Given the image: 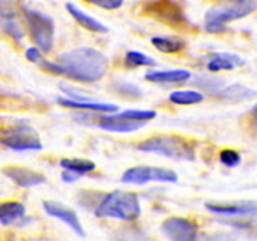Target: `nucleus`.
Wrapping results in <instances>:
<instances>
[{
  "label": "nucleus",
  "instance_id": "obj_1",
  "mask_svg": "<svg viewBox=\"0 0 257 241\" xmlns=\"http://www.w3.org/2000/svg\"><path fill=\"white\" fill-rule=\"evenodd\" d=\"M57 65L62 67V76L80 83H96L107 73L109 60L96 49L77 47L59 56Z\"/></svg>",
  "mask_w": 257,
  "mask_h": 241
},
{
  "label": "nucleus",
  "instance_id": "obj_2",
  "mask_svg": "<svg viewBox=\"0 0 257 241\" xmlns=\"http://www.w3.org/2000/svg\"><path fill=\"white\" fill-rule=\"evenodd\" d=\"M142 214L140 200L136 193L116 190L106 194L97 204L94 215L99 218H117L121 221H135Z\"/></svg>",
  "mask_w": 257,
  "mask_h": 241
},
{
  "label": "nucleus",
  "instance_id": "obj_3",
  "mask_svg": "<svg viewBox=\"0 0 257 241\" xmlns=\"http://www.w3.org/2000/svg\"><path fill=\"white\" fill-rule=\"evenodd\" d=\"M138 150L179 161H193L196 157L192 143L180 136H155L139 143Z\"/></svg>",
  "mask_w": 257,
  "mask_h": 241
},
{
  "label": "nucleus",
  "instance_id": "obj_4",
  "mask_svg": "<svg viewBox=\"0 0 257 241\" xmlns=\"http://www.w3.org/2000/svg\"><path fill=\"white\" fill-rule=\"evenodd\" d=\"M230 5L207 10L204 16V28L209 33H221L226 25L248 16L256 10V0H229Z\"/></svg>",
  "mask_w": 257,
  "mask_h": 241
},
{
  "label": "nucleus",
  "instance_id": "obj_5",
  "mask_svg": "<svg viewBox=\"0 0 257 241\" xmlns=\"http://www.w3.org/2000/svg\"><path fill=\"white\" fill-rule=\"evenodd\" d=\"M142 13L170 28L189 29L192 26L182 6L176 0H147L142 5Z\"/></svg>",
  "mask_w": 257,
  "mask_h": 241
},
{
  "label": "nucleus",
  "instance_id": "obj_6",
  "mask_svg": "<svg viewBox=\"0 0 257 241\" xmlns=\"http://www.w3.org/2000/svg\"><path fill=\"white\" fill-rule=\"evenodd\" d=\"M25 19L28 22L32 40L42 52H50L55 43V22L50 16L33 9H25Z\"/></svg>",
  "mask_w": 257,
  "mask_h": 241
},
{
  "label": "nucleus",
  "instance_id": "obj_7",
  "mask_svg": "<svg viewBox=\"0 0 257 241\" xmlns=\"http://www.w3.org/2000/svg\"><path fill=\"white\" fill-rule=\"evenodd\" d=\"M121 181L126 184H146L149 181H160V183H177L179 176L173 170L162 168V167L152 166H136L127 168L123 176Z\"/></svg>",
  "mask_w": 257,
  "mask_h": 241
},
{
  "label": "nucleus",
  "instance_id": "obj_8",
  "mask_svg": "<svg viewBox=\"0 0 257 241\" xmlns=\"http://www.w3.org/2000/svg\"><path fill=\"white\" fill-rule=\"evenodd\" d=\"M2 144L16 151H39L43 148L39 134L28 126L13 130L2 139Z\"/></svg>",
  "mask_w": 257,
  "mask_h": 241
},
{
  "label": "nucleus",
  "instance_id": "obj_9",
  "mask_svg": "<svg viewBox=\"0 0 257 241\" xmlns=\"http://www.w3.org/2000/svg\"><path fill=\"white\" fill-rule=\"evenodd\" d=\"M162 232L170 240L193 241L197 238L199 227L196 222L183 217H169L162 224Z\"/></svg>",
  "mask_w": 257,
  "mask_h": 241
},
{
  "label": "nucleus",
  "instance_id": "obj_10",
  "mask_svg": "<svg viewBox=\"0 0 257 241\" xmlns=\"http://www.w3.org/2000/svg\"><path fill=\"white\" fill-rule=\"evenodd\" d=\"M0 26L6 35L20 42L25 32L18 22V10L13 0H0Z\"/></svg>",
  "mask_w": 257,
  "mask_h": 241
},
{
  "label": "nucleus",
  "instance_id": "obj_11",
  "mask_svg": "<svg viewBox=\"0 0 257 241\" xmlns=\"http://www.w3.org/2000/svg\"><path fill=\"white\" fill-rule=\"evenodd\" d=\"M2 171L15 184L19 185V187H23V188H30V187H36V185L46 183V177L43 174L33 171L30 168H25V167L6 166L3 167Z\"/></svg>",
  "mask_w": 257,
  "mask_h": 241
},
{
  "label": "nucleus",
  "instance_id": "obj_12",
  "mask_svg": "<svg viewBox=\"0 0 257 241\" xmlns=\"http://www.w3.org/2000/svg\"><path fill=\"white\" fill-rule=\"evenodd\" d=\"M43 205V210L46 211V214H49L50 217H55L57 220L63 221L64 224H67L72 230H73L79 237H84V230H83V225L77 214L74 213L73 210L64 207L63 204L55 203V201H43L42 203Z\"/></svg>",
  "mask_w": 257,
  "mask_h": 241
},
{
  "label": "nucleus",
  "instance_id": "obj_13",
  "mask_svg": "<svg viewBox=\"0 0 257 241\" xmlns=\"http://www.w3.org/2000/svg\"><path fill=\"white\" fill-rule=\"evenodd\" d=\"M146 121L128 120L121 117L119 113L117 114H103L99 117L97 124L99 127L106 131H113V133H133L136 130H140L145 126Z\"/></svg>",
  "mask_w": 257,
  "mask_h": 241
},
{
  "label": "nucleus",
  "instance_id": "obj_14",
  "mask_svg": "<svg viewBox=\"0 0 257 241\" xmlns=\"http://www.w3.org/2000/svg\"><path fill=\"white\" fill-rule=\"evenodd\" d=\"M206 208L213 214H220L226 217L237 215H256L254 201H237V203H206Z\"/></svg>",
  "mask_w": 257,
  "mask_h": 241
},
{
  "label": "nucleus",
  "instance_id": "obj_15",
  "mask_svg": "<svg viewBox=\"0 0 257 241\" xmlns=\"http://www.w3.org/2000/svg\"><path fill=\"white\" fill-rule=\"evenodd\" d=\"M192 73L186 69H177V70H150L145 74L147 82L160 84H175L184 83L190 80Z\"/></svg>",
  "mask_w": 257,
  "mask_h": 241
},
{
  "label": "nucleus",
  "instance_id": "obj_16",
  "mask_svg": "<svg viewBox=\"0 0 257 241\" xmlns=\"http://www.w3.org/2000/svg\"><path fill=\"white\" fill-rule=\"evenodd\" d=\"M57 103H59L60 106H63V107L79 109V110L99 111V113H114V111L119 110L116 104L96 102V100H73V99L57 97Z\"/></svg>",
  "mask_w": 257,
  "mask_h": 241
},
{
  "label": "nucleus",
  "instance_id": "obj_17",
  "mask_svg": "<svg viewBox=\"0 0 257 241\" xmlns=\"http://www.w3.org/2000/svg\"><path fill=\"white\" fill-rule=\"evenodd\" d=\"M66 10L72 15V18L82 26V28L87 29L89 32H93V33H107L109 29L106 28L100 20L89 16L86 12H83L82 9H79L76 5L73 3H66Z\"/></svg>",
  "mask_w": 257,
  "mask_h": 241
},
{
  "label": "nucleus",
  "instance_id": "obj_18",
  "mask_svg": "<svg viewBox=\"0 0 257 241\" xmlns=\"http://www.w3.org/2000/svg\"><path fill=\"white\" fill-rule=\"evenodd\" d=\"M244 60L237 55L231 53H214L211 56V60L207 63L209 72L217 73L221 70H233L236 66H243Z\"/></svg>",
  "mask_w": 257,
  "mask_h": 241
},
{
  "label": "nucleus",
  "instance_id": "obj_19",
  "mask_svg": "<svg viewBox=\"0 0 257 241\" xmlns=\"http://www.w3.org/2000/svg\"><path fill=\"white\" fill-rule=\"evenodd\" d=\"M26 214V207L19 201H5L0 203V224L12 225L22 220Z\"/></svg>",
  "mask_w": 257,
  "mask_h": 241
},
{
  "label": "nucleus",
  "instance_id": "obj_20",
  "mask_svg": "<svg viewBox=\"0 0 257 241\" xmlns=\"http://www.w3.org/2000/svg\"><path fill=\"white\" fill-rule=\"evenodd\" d=\"M152 45L156 47L159 52L166 53V55H172V53H179L180 50H183L186 43L180 39L176 37H163L155 36L152 37Z\"/></svg>",
  "mask_w": 257,
  "mask_h": 241
},
{
  "label": "nucleus",
  "instance_id": "obj_21",
  "mask_svg": "<svg viewBox=\"0 0 257 241\" xmlns=\"http://www.w3.org/2000/svg\"><path fill=\"white\" fill-rule=\"evenodd\" d=\"M169 100L179 106H192L202 103L204 100V94L196 90H175L169 94Z\"/></svg>",
  "mask_w": 257,
  "mask_h": 241
},
{
  "label": "nucleus",
  "instance_id": "obj_22",
  "mask_svg": "<svg viewBox=\"0 0 257 241\" xmlns=\"http://www.w3.org/2000/svg\"><path fill=\"white\" fill-rule=\"evenodd\" d=\"M60 166L66 170H72L79 176H84L96 168V164L87 158H62Z\"/></svg>",
  "mask_w": 257,
  "mask_h": 241
},
{
  "label": "nucleus",
  "instance_id": "obj_23",
  "mask_svg": "<svg viewBox=\"0 0 257 241\" xmlns=\"http://www.w3.org/2000/svg\"><path fill=\"white\" fill-rule=\"evenodd\" d=\"M217 94L223 97V99H227V100H231V102H239L241 99H251L254 97L256 92L254 90H250V89H246L240 84H233V86H229L226 89H220Z\"/></svg>",
  "mask_w": 257,
  "mask_h": 241
},
{
  "label": "nucleus",
  "instance_id": "obj_24",
  "mask_svg": "<svg viewBox=\"0 0 257 241\" xmlns=\"http://www.w3.org/2000/svg\"><path fill=\"white\" fill-rule=\"evenodd\" d=\"M124 63L127 66L128 69H135V67H142V66H149V67H153L156 66V60L150 56L145 55L142 52H127L126 57H124Z\"/></svg>",
  "mask_w": 257,
  "mask_h": 241
},
{
  "label": "nucleus",
  "instance_id": "obj_25",
  "mask_svg": "<svg viewBox=\"0 0 257 241\" xmlns=\"http://www.w3.org/2000/svg\"><path fill=\"white\" fill-rule=\"evenodd\" d=\"M111 89L114 93L121 94L124 97H130V99H139L142 97V90L136 84L128 83V82H114L111 84Z\"/></svg>",
  "mask_w": 257,
  "mask_h": 241
},
{
  "label": "nucleus",
  "instance_id": "obj_26",
  "mask_svg": "<svg viewBox=\"0 0 257 241\" xmlns=\"http://www.w3.org/2000/svg\"><path fill=\"white\" fill-rule=\"evenodd\" d=\"M197 82H194V84L200 89L209 90V92L217 93L223 87L224 80L223 79H217V77H209V76H199L196 79Z\"/></svg>",
  "mask_w": 257,
  "mask_h": 241
},
{
  "label": "nucleus",
  "instance_id": "obj_27",
  "mask_svg": "<svg viewBox=\"0 0 257 241\" xmlns=\"http://www.w3.org/2000/svg\"><path fill=\"white\" fill-rule=\"evenodd\" d=\"M220 163L226 167H229V168H233V167H237L241 163V157L236 150L226 148L220 153Z\"/></svg>",
  "mask_w": 257,
  "mask_h": 241
},
{
  "label": "nucleus",
  "instance_id": "obj_28",
  "mask_svg": "<svg viewBox=\"0 0 257 241\" xmlns=\"http://www.w3.org/2000/svg\"><path fill=\"white\" fill-rule=\"evenodd\" d=\"M86 2L106 10L120 9L123 6V3H124V0H86Z\"/></svg>",
  "mask_w": 257,
  "mask_h": 241
},
{
  "label": "nucleus",
  "instance_id": "obj_29",
  "mask_svg": "<svg viewBox=\"0 0 257 241\" xmlns=\"http://www.w3.org/2000/svg\"><path fill=\"white\" fill-rule=\"evenodd\" d=\"M42 50L39 49V47H29L28 50H26V59H28L29 62H32V63H35L37 65L40 60H42Z\"/></svg>",
  "mask_w": 257,
  "mask_h": 241
},
{
  "label": "nucleus",
  "instance_id": "obj_30",
  "mask_svg": "<svg viewBox=\"0 0 257 241\" xmlns=\"http://www.w3.org/2000/svg\"><path fill=\"white\" fill-rule=\"evenodd\" d=\"M82 176H79L77 173H74L72 170H66L64 168V171L62 173V180H63L64 183H67V184H70V183H73L76 181L77 178H80Z\"/></svg>",
  "mask_w": 257,
  "mask_h": 241
}]
</instances>
